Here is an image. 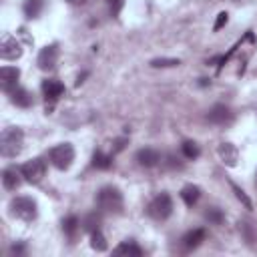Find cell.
Returning a JSON list of instances; mask_svg holds the SVG:
<instances>
[{
    "label": "cell",
    "mask_w": 257,
    "mask_h": 257,
    "mask_svg": "<svg viewBox=\"0 0 257 257\" xmlns=\"http://www.w3.org/2000/svg\"><path fill=\"white\" fill-rule=\"evenodd\" d=\"M24 145V133L18 126H8L0 135V153L2 157H16L22 151Z\"/></svg>",
    "instance_id": "cell-1"
},
{
    "label": "cell",
    "mask_w": 257,
    "mask_h": 257,
    "mask_svg": "<svg viewBox=\"0 0 257 257\" xmlns=\"http://www.w3.org/2000/svg\"><path fill=\"white\" fill-rule=\"evenodd\" d=\"M122 193L116 187H102L96 193V205L104 213H120L122 211Z\"/></svg>",
    "instance_id": "cell-2"
},
{
    "label": "cell",
    "mask_w": 257,
    "mask_h": 257,
    "mask_svg": "<svg viewBox=\"0 0 257 257\" xmlns=\"http://www.w3.org/2000/svg\"><path fill=\"white\" fill-rule=\"evenodd\" d=\"M10 213L26 223L34 221L36 215H38V207H36V201L30 199V197H14L10 201Z\"/></svg>",
    "instance_id": "cell-3"
},
{
    "label": "cell",
    "mask_w": 257,
    "mask_h": 257,
    "mask_svg": "<svg viewBox=\"0 0 257 257\" xmlns=\"http://www.w3.org/2000/svg\"><path fill=\"white\" fill-rule=\"evenodd\" d=\"M48 159L58 171H66L74 161V147L70 143H60V145L50 149Z\"/></svg>",
    "instance_id": "cell-4"
},
{
    "label": "cell",
    "mask_w": 257,
    "mask_h": 257,
    "mask_svg": "<svg viewBox=\"0 0 257 257\" xmlns=\"http://www.w3.org/2000/svg\"><path fill=\"white\" fill-rule=\"evenodd\" d=\"M147 213H149V217H153L155 221H165V219H169L171 213H173V201H171V197H169L167 193L157 195V197L149 203Z\"/></svg>",
    "instance_id": "cell-5"
},
{
    "label": "cell",
    "mask_w": 257,
    "mask_h": 257,
    "mask_svg": "<svg viewBox=\"0 0 257 257\" xmlns=\"http://www.w3.org/2000/svg\"><path fill=\"white\" fill-rule=\"evenodd\" d=\"M20 173H22V177H24L28 183L36 185V183H40V181L44 179V175H46V163H44L42 159H30V161H26V163L20 167Z\"/></svg>",
    "instance_id": "cell-6"
},
{
    "label": "cell",
    "mask_w": 257,
    "mask_h": 257,
    "mask_svg": "<svg viewBox=\"0 0 257 257\" xmlns=\"http://www.w3.org/2000/svg\"><path fill=\"white\" fill-rule=\"evenodd\" d=\"M0 56H2L4 60H16V58H20V56H22V46H20V42H18L14 36L6 34V36L2 38V42H0Z\"/></svg>",
    "instance_id": "cell-7"
},
{
    "label": "cell",
    "mask_w": 257,
    "mask_h": 257,
    "mask_svg": "<svg viewBox=\"0 0 257 257\" xmlns=\"http://www.w3.org/2000/svg\"><path fill=\"white\" fill-rule=\"evenodd\" d=\"M56 60H58V46L56 44H48L38 52L36 64H38L40 70H52L56 66Z\"/></svg>",
    "instance_id": "cell-8"
},
{
    "label": "cell",
    "mask_w": 257,
    "mask_h": 257,
    "mask_svg": "<svg viewBox=\"0 0 257 257\" xmlns=\"http://www.w3.org/2000/svg\"><path fill=\"white\" fill-rule=\"evenodd\" d=\"M18 78H20V70L16 66H2L0 68V86L6 92H12L16 88Z\"/></svg>",
    "instance_id": "cell-9"
},
{
    "label": "cell",
    "mask_w": 257,
    "mask_h": 257,
    "mask_svg": "<svg viewBox=\"0 0 257 257\" xmlns=\"http://www.w3.org/2000/svg\"><path fill=\"white\" fill-rule=\"evenodd\" d=\"M62 92H64V84L58 82L56 78H46V80L42 82V94H44V98H46L50 104L56 102V100L62 96Z\"/></svg>",
    "instance_id": "cell-10"
},
{
    "label": "cell",
    "mask_w": 257,
    "mask_h": 257,
    "mask_svg": "<svg viewBox=\"0 0 257 257\" xmlns=\"http://www.w3.org/2000/svg\"><path fill=\"white\" fill-rule=\"evenodd\" d=\"M137 163L141 165V167H147V169H151V167H155V165H159L161 163V153L157 151V149H149V147H145V149H141V151H137Z\"/></svg>",
    "instance_id": "cell-11"
},
{
    "label": "cell",
    "mask_w": 257,
    "mask_h": 257,
    "mask_svg": "<svg viewBox=\"0 0 257 257\" xmlns=\"http://www.w3.org/2000/svg\"><path fill=\"white\" fill-rule=\"evenodd\" d=\"M207 118H209V122H213V124H225V122H231L233 114H231V110H229L225 104H215V106L207 112Z\"/></svg>",
    "instance_id": "cell-12"
},
{
    "label": "cell",
    "mask_w": 257,
    "mask_h": 257,
    "mask_svg": "<svg viewBox=\"0 0 257 257\" xmlns=\"http://www.w3.org/2000/svg\"><path fill=\"white\" fill-rule=\"evenodd\" d=\"M221 161L227 165V167H235L237 165V159H239V153H237V147L233 143H221L219 149H217Z\"/></svg>",
    "instance_id": "cell-13"
},
{
    "label": "cell",
    "mask_w": 257,
    "mask_h": 257,
    "mask_svg": "<svg viewBox=\"0 0 257 257\" xmlns=\"http://www.w3.org/2000/svg\"><path fill=\"white\" fill-rule=\"evenodd\" d=\"M203 239H205V229H193V231H189V233L183 235L181 245H183L185 251H193V249H197L201 245Z\"/></svg>",
    "instance_id": "cell-14"
},
{
    "label": "cell",
    "mask_w": 257,
    "mask_h": 257,
    "mask_svg": "<svg viewBox=\"0 0 257 257\" xmlns=\"http://www.w3.org/2000/svg\"><path fill=\"white\" fill-rule=\"evenodd\" d=\"M20 181H22V173H20V169H18V171H16L14 167L4 169V173H2V185H4L6 191H14V189H18Z\"/></svg>",
    "instance_id": "cell-15"
},
{
    "label": "cell",
    "mask_w": 257,
    "mask_h": 257,
    "mask_svg": "<svg viewBox=\"0 0 257 257\" xmlns=\"http://www.w3.org/2000/svg\"><path fill=\"white\" fill-rule=\"evenodd\" d=\"M112 253L114 255H126V257H141L143 255V249L137 243H133V241H122L120 245L114 247Z\"/></svg>",
    "instance_id": "cell-16"
},
{
    "label": "cell",
    "mask_w": 257,
    "mask_h": 257,
    "mask_svg": "<svg viewBox=\"0 0 257 257\" xmlns=\"http://www.w3.org/2000/svg\"><path fill=\"white\" fill-rule=\"evenodd\" d=\"M10 100H12L16 106H22V108H28V106L32 104V96H30V92H28L26 88H18V86L10 92Z\"/></svg>",
    "instance_id": "cell-17"
},
{
    "label": "cell",
    "mask_w": 257,
    "mask_h": 257,
    "mask_svg": "<svg viewBox=\"0 0 257 257\" xmlns=\"http://www.w3.org/2000/svg\"><path fill=\"white\" fill-rule=\"evenodd\" d=\"M199 197H201V189L197 185H185L181 189V199L185 201L187 207H193L199 201Z\"/></svg>",
    "instance_id": "cell-18"
},
{
    "label": "cell",
    "mask_w": 257,
    "mask_h": 257,
    "mask_svg": "<svg viewBox=\"0 0 257 257\" xmlns=\"http://www.w3.org/2000/svg\"><path fill=\"white\" fill-rule=\"evenodd\" d=\"M80 227V223H78V219L74 217V215H68L64 221H62V231L66 233V237L68 239H74V235H76V229Z\"/></svg>",
    "instance_id": "cell-19"
},
{
    "label": "cell",
    "mask_w": 257,
    "mask_h": 257,
    "mask_svg": "<svg viewBox=\"0 0 257 257\" xmlns=\"http://www.w3.org/2000/svg\"><path fill=\"white\" fill-rule=\"evenodd\" d=\"M112 165V157H108V155H104L102 151H94V155H92V167H96V169H108Z\"/></svg>",
    "instance_id": "cell-20"
},
{
    "label": "cell",
    "mask_w": 257,
    "mask_h": 257,
    "mask_svg": "<svg viewBox=\"0 0 257 257\" xmlns=\"http://www.w3.org/2000/svg\"><path fill=\"white\" fill-rule=\"evenodd\" d=\"M90 247H92L94 251H98V253L106 251V239H104V235H102L98 229L90 233Z\"/></svg>",
    "instance_id": "cell-21"
},
{
    "label": "cell",
    "mask_w": 257,
    "mask_h": 257,
    "mask_svg": "<svg viewBox=\"0 0 257 257\" xmlns=\"http://www.w3.org/2000/svg\"><path fill=\"white\" fill-rule=\"evenodd\" d=\"M42 10V0H26L24 2V16L26 18H36Z\"/></svg>",
    "instance_id": "cell-22"
},
{
    "label": "cell",
    "mask_w": 257,
    "mask_h": 257,
    "mask_svg": "<svg viewBox=\"0 0 257 257\" xmlns=\"http://www.w3.org/2000/svg\"><path fill=\"white\" fill-rule=\"evenodd\" d=\"M181 151H183V155H185L187 159H197V157L201 155V149H199V145H197L195 141H183Z\"/></svg>",
    "instance_id": "cell-23"
},
{
    "label": "cell",
    "mask_w": 257,
    "mask_h": 257,
    "mask_svg": "<svg viewBox=\"0 0 257 257\" xmlns=\"http://www.w3.org/2000/svg\"><path fill=\"white\" fill-rule=\"evenodd\" d=\"M231 189H233L235 197H237V199L241 201V205H243L245 209H249V211H251V209H253V203H251V199L247 197V193H245V191H243V189H241L239 185H235V183H231Z\"/></svg>",
    "instance_id": "cell-24"
},
{
    "label": "cell",
    "mask_w": 257,
    "mask_h": 257,
    "mask_svg": "<svg viewBox=\"0 0 257 257\" xmlns=\"http://www.w3.org/2000/svg\"><path fill=\"white\" fill-rule=\"evenodd\" d=\"M181 60L179 58H153L151 66L153 68H167V66H179Z\"/></svg>",
    "instance_id": "cell-25"
},
{
    "label": "cell",
    "mask_w": 257,
    "mask_h": 257,
    "mask_svg": "<svg viewBox=\"0 0 257 257\" xmlns=\"http://www.w3.org/2000/svg\"><path fill=\"white\" fill-rule=\"evenodd\" d=\"M98 223H100V217H98V215H88V217L84 219V229L92 233V231L98 229Z\"/></svg>",
    "instance_id": "cell-26"
},
{
    "label": "cell",
    "mask_w": 257,
    "mask_h": 257,
    "mask_svg": "<svg viewBox=\"0 0 257 257\" xmlns=\"http://www.w3.org/2000/svg\"><path fill=\"white\" fill-rule=\"evenodd\" d=\"M106 2H108L110 14H112V16H118L120 10H122V6H124V0H106Z\"/></svg>",
    "instance_id": "cell-27"
},
{
    "label": "cell",
    "mask_w": 257,
    "mask_h": 257,
    "mask_svg": "<svg viewBox=\"0 0 257 257\" xmlns=\"http://www.w3.org/2000/svg\"><path fill=\"white\" fill-rule=\"evenodd\" d=\"M227 20H229V14H227V12H219V14H217V20H215V24H213V30H215V32L221 30V28L227 24Z\"/></svg>",
    "instance_id": "cell-28"
},
{
    "label": "cell",
    "mask_w": 257,
    "mask_h": 257,
    "mask_svg": "<svg viewBox=\"0 0 257 257\" xmlns=\"http://www.w3.org/2000/svg\"><path fill=\"white\" fill-rule=\"evenodd\" d=\"M205 217H207L209 221H213V223H221V221H223V215H221L219 209H209V211L205 213Z\"/></svg>",
    "instance_id": "cell-29"
},
{
    "label": "cell",
    "mask_w": 257,
    "mask_h": 257,
    "mask_svg": "<svg viewBox=\"0 0 257 257\" xmlns=\"http://www.w3.org/2000/svg\"><path fill=\"white\" fill-rule=\"evenodd\" d=\"M66 2H68V4H82L84 0H66Z\"/></svg>",
    "instance_id": "cell-30"
}]
</instances>
